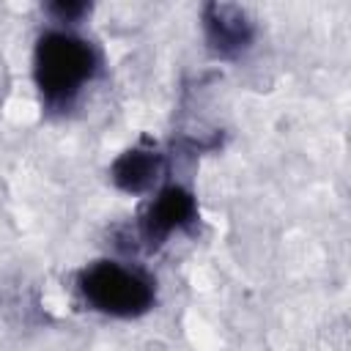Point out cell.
<instances>
[{
    "instance_id": "1",
    "label": "cell",
    "mask_w": 351,
    "mask_h": 351,
    "mask_svg": "<svg viewBox=\"0 0 351 351\" xmlns=\"http://www.w3.org/2000/svg\"><path fill=\"white\" fill-rule=\"evenodd\" d=\"M96 71L99 52L90 41L69 30H49L38 36L33 49V77L49 107H69Z\"/></svg>"
},
{
    "instance_id": "2",
    "label": "cell",
    "mask_w": 351,
    "mask_h": 351,
    "mask_svg": "<svg viewBox=\"0 0 351 351\" xmlns=\"http://www.w3.org/2000/svg\"><path fill=\"white\" fill-rule=\"evenodd\" d=\"M77 291L82 302L112 318H137L154 307V282L118 261H93L80 269Z\"/></svg>"
},
{
    "instance_id": "3",
    "label": "cell",
    "mask_w": 351,
    "mask_h": 351,
    "mask_svg": "<svg viewBox=\"0 0 351 351\" xmlns=\"http://www.w3.org/2000/svg\"><path fill=\"white\" fill-rule=\"evenodd\" d=\"M200 22L206 44L217 58H239L255 41V22L236 3H206Z\"/></svg>"
},
{
    "instance_id": "4",
    "label": "cell",
    "mask_w": 351,
    "mask_h": 351,
    "mask_svg": "<svg viewBox=\"0 0 351 351\" xmlns=\"http://www.w3.org/2000/svg\"><path fill=\"white\" fill-rule=\"evenodd\" d=\"M197 219V200L195 195L181 186V184H170L162 186L156 192V197L148 203V208L140 217V236L145 244L159 247L167 236H173L176 230L189 228Z\"/></svg>"
},
{
    "instance_id": "5",
    "label": "cell",
    "mask_w": 351,
    "mask_h": 351,
    "mask_svg": "<svg viewBox=\"0 0 351 351\" xmlns=\"http://www.w3.org/2000/svg\"><path fill=\"white\" fill-rule=\"evenodd\" d=\"M165 173V154H159L154 145H134L126 148L112 165L110 178L112 184L126 195H145L156 186V181Z\"/></svg>"
},
{
    "instance_id": "6",
    "label": "cell",
    "mask_w": 351,
    "mask_h": 351,
    "mask_svg": "<svg viewBox=\"0 0 351 351\" xmlns=\"http://www.w3.org/2000/svg\"><path fill=\"white\" fill-rule=\"evenodd\" d=\"M44 11H47L55 22L74 25V22H80L85 14H90V3H82V0H55V3H47Z\"/></svg>"
}]
</instances>
